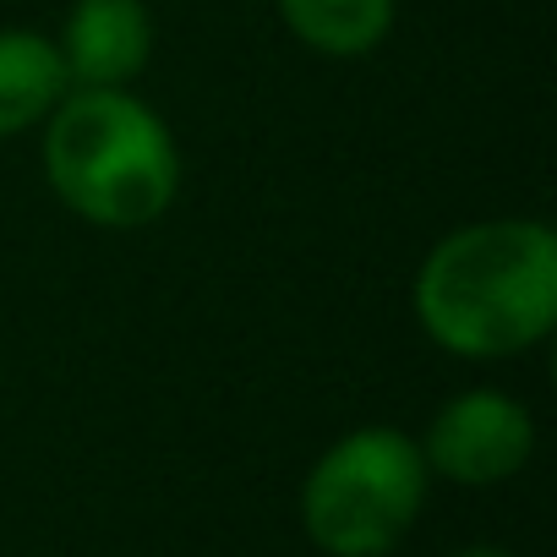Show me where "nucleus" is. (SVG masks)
<instances>
[{
    "instance_id": "nucleus-1",
    "label": "nucleus",
    "mask_w": 557,
    "mask_h": 557,
    "mask_svg": "<svg viewBox=\"0 0 557 557\" xmlns=\"http://www.w3.org/2000/svg\"><path fill=\"white\" fill-rule=\"evenodd\" d=\"M416 323L465 361H508L557 323V235L541 219H481L443 235L416 273Z\"/></svg>"
},
{
    "instance_id": "nucleus-2",
    "label": "nucleus",
    "mask_w": 557,
    "mask_h": 557,
    "mask_svg": "<svg viewBox=\"0 0 557 557\" xmlns=\"http://www.w3.org/2000/svg\"><path fill=\"white\" fill-rule=\"evenodd\" d=\"M55 197L99 230H143L181 191L170 126L126 88H72L45 126Z\"/></svg>"
},
{
    "instance_id": "nucleus-3",
    "label": "nucleus",
    "mask_w": 557,
    "mask_h": 557,
    "mask_svg": "<svg viewBox=\"0 0 557 557\" xmlns=\"http://www.w3.org/2000/svg\"><path fill=\"white\" fill-rule=\"evenodd\" d=\"M421 443L399 426H356L301 486V524L329 557H388L426 508Z\"/></svg>"
},
{
    "instance_id": "nucleus-4",
    "label": "nucleus",
    "mask_w": 557,
    "mask_h": 557,
    "mask_svg": "<svg viewBox=\"0 0 557 557\" xmlns=\"http://www.w3.org/2000/svg\"><path fill=\"white\" fill-rule=\"evenodd\" d=\"M530 454H535V421L513 394H497V388L454 394L421 437L426 470H437L454 486L513 481L530 465Z\"/></svg>"
},
{
    "instance_id": "nucleus-5",
    "label": "nucleus",
    "mask_w": 557,
    "mask_h": 557,
    "mask_svg": "<svg viewBox=\"0 0 557 557\" xmlns=\"http://www.w3.org/2000/svg\"><path fill=\"white\" fill-rule=\"evenodd\" d=\"M55 50L72 88H126L153 55V12L143 0H77Z\"/></svg>"
},
{
    "instance_id": "nucleus-6",
    "label": "nucleus",
    "mask_w": 557,
    "mask_h": 557,
    "mask_svg": "<svg viewBox=\"0 0 557 557\" xmlns=\"http://www.w3.org/2000/svg\"><path fill=\"white\" fill-rule=\"evenodd\" d=\"M72 94L66 61L55 39L34 28H0V137H23L50 121V110Z\"/></svg>"
},
{
    "instance_id": "nucleus-7",
    "label": "nucleus",
    "mask_w": 557,
    "mask_h": 557,
    "mask_svg": "<svg viewBox=\"0 0 557 557\" xmlns=\"http://www.w3.org/2000/svg\"><path fill=\"white\" fill-rule=\"evenodd\" d=\"M273 7L307 50L334 55V61H356L388 39L399 0H273Z\"/></svg>"
},
{
    "instance_id": "nucleus-8",
    "label": "nucleus",
    "mask_w": 557,
    "mask_h": 557,
    "mask_svg": "<svg viewBox=\"0 0 557 557\" xmlns=\"http://www.w3.org/2000/svg\"><path fill=\"white\" fill-rule=\"evenodd\" d=\"M454 557H513V552H497V546H470V552H454Z\"/></svg>"
}]
</instances>
